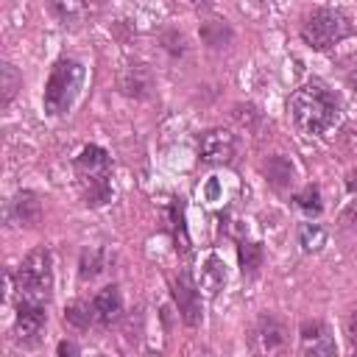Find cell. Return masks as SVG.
Returning a JSON list of instances; mask_svg holds the SVG:
<instances>
[{
	"label": "cell",
	"mask_w": 357,
	"mask_h": 357,
	"mask_svg": "<svg viewBox=\"0 0 357 357\" xmlns=\"http://www.w3.org/2000/svg\"><path fill=\"white\" fill-rule=\"evenodd\" d=\"M201 287L195 284V279L190 276V271H181L178 276H173L170 282V296L178 307V315L187 326H198L204 321V310H201Z\"/></svg>",
	"instance_id": "52a82bcc"
},
{
	"label": "cell",
	"mask_w": 357,
	"mask_h": 357,
	"mask_svg": "<svg viewBox=\"0 0 357 357\" xmlns=\"http://www.w3.org/2000/svg\"><path fill=\"white\" fill-rule=\"evenodd\" d=\"M192 3H195V6H206L209 0H192Z\"/></svg>",
	"instance_id": "83f0119b"
},
{
	"label": "cell",
	"mask_w": 357,
	"mask_h": 357,
	"mask_svg": "<svg viewBox=\"0 0 357 357\" xmlns=\"http://www.w3.org/2000/svg\"><path fill=\"white\" fill-rule=\"evenodd\" d=\"M14 293L17 301L47 307L53 296V254L47 245H39L22 257V262L14 271Z\"/></svg>",
	"instance_id": "3957f363"
},
{
	"label": "cell",
	"mask_w": 357,
	"mask_h": 357,
	"mask_svg": "<svg viewBox=\"0 0 357 357\" xmlns=\"http://www.w3.org/2000/svg\"><path fill=\"white\" fill-rule=\"evenodd\" d=\"M45 324H47V312L42 304H31V301H17V315H14V340L25 349L36 346L45 335Z\"/></svg>",
	"instance_id": "ba28073f"
},
{
	"label": "cell",
	"mask_w": 357,
	"mask_h": 357,
	"mask_svg": "<svg viewBox=\"0 0 357 357\" xmlns=\"http://www.w3.org/2000/svg\"><path fill=\"white\" fill-rule=\"evenodd\" d=\"M117 84H120V92H123V95L142 100V98H148L151 89H153V75H151V70H148L145 64H131V67H126V70L120 73V81H117Z\"/></svg>",
	"instance_id": "4fadbf2b"
},
{
	"label": "cell",
	"mask_w": 357,
	"mask_h": 357,
	"mask_svg": "<svg viewBox=\"0 0 357 357\" xmlns=\"http://www.w3.org/2000/svg\"><path fill=\"white\" fill-rule=\"evenodd\" d=\"M42 220V198L33 190H20L6 201V223L20 229H33Z\"/></svg>",
	"instance_id": "30bf717a"
},
{
	"label": "cell",
	"mask_w": 357,
	"mask_h": 357,
	"mask_svg": "<svg viewBox=\"0 0 357 357\" xmlns=\"http://www.w3.org/2000/svg\"><path fill=\"white\" fill-rule=\"evenodd\" d=\"M195 151H198V159L204 165H231L234 153H237V137L229 128L215 126V128L201 131Z\"/></svg>",
	"instance_id": "8992f818"
},
{
	"label": "cell",
	"mask_w": 357,
	"mask_h": 357,
	"mask_svg": "<svg viewBox=\"0 0 357 357\" xmlns=\"http://www.w3.org/2000/svg\"><path fill=\"white\" fill-rule=\"evenodd\" d=\"M237 259H240L243 276H254V273L262 268V259H265L262 243H257V240H240V245H237Z\"/></svg>",
	"instance_id": "e0dca14e"
},
{
	"label": "cell",
	"mask_w": 357,
	"mask_h": 357,
	"mask_svg": "<svg viewBox=\"0 0 357 357\" xmlns=\"http://www.w3.org/2000/svg\"><path fill=\"white\" fill-rule=\"evenodd\" d=\"M298 351L312 357H332L337 354V343L324 321H304L298 329Z\"/></svg>",
	"instance_id": "8fae6325"
},
{
	"label": "cell",
	"mask_w": 357,
	"mask_h": 357,
	"mask_svg": "<svg viewBox=\"0 0 357 357\" xmlns=\"http://www.w3.org/2000/svg\"><path fill=\"white\" fill-rule=\"evenodd\" d=\"M198 33H201V42L206 47H212V50H220L234 39V31H231V25L226 20H204Z\"/></svg>",
	"instance_id": "2e32d148"
},
{
	"label": "cell",
	"mask_w": 357,
	"mask_h": 357,
	"mask_svg": "<svg viewBox=\"0 0 357 357\" xmlns=\"http://www.w3.org/2000/svg\"><path fill=\"white\" fill-rule=\"evenodd\" d=\"M162 42H165V50H167L170 56H184V50H187V39H184L178 31H167V33L162 36Z\"/></svg>",
	"instance_id": "cb8c5ba5"
},
{
	"label": "cell",
	"mask_w": 357,
	"mask_h": 357,
	"mask_svg": "<svg viewBox=\"0 0 357 357\" xmlns=\"http://www.w3.org/2000/svg\"><path fill=\"white\" fill-rule=\"evenodd\" d=\"M78 351H81V349H78L75 343H70V340H61V343L56 346V354H59V357H64V354H78Z\"/></svg>",
	"instance_id": "484cf974"
},
{
	"label": "cell",
	"mask_w": 357,
	"mask_h": 357,
	"mask_svg": "<svg viewBox=\"0 0 357 357\" xmlns=\"http://www.w3.org/2000/svg\"><path fill=\"white\" fill-rule=\"evenodd\" d=\"M290 117L301 134L318 137L340 120V100L324 81H307L290 95Z\"/></svg>",
	"instance_id": "6da1fadb"
},
{
	"label": "cell",
	"mask_w": 357,
	"mask_h": 357,
	"mask_svg": "<svg viewBox=\"0 0 357 357\" xmlns=\"http://www.w3.org/2000/svg\"><path fill=\"white\" fill-rule=\"evenodd\" d=\"M20 89H22V73L11 61H3L0 64V106H8Z\"/></svg>",
	"instance_id": "d6986e66"
},
{
	"label": "cell",
	"mask_w": 357,
	"mask_h": 357,
	"mask_svg": "<svg viewBox=\"0 0 357 357\" xmlns=\"http://www.w3.org/2000/svg\"><path fill=\"white\" fill-rule=\"evenodd\" d=\"M340 223H343L346 229L357 231V198L346 204V209H343V215H340Z\"/></svg>",
	"instance_id": "d4e9b609"
},
{
	"label": "cell",
	"mask_w": 357,
	"mask_h": 357,
	"mask_svg": "<svg viewBox=\"0 0 357 357\" xmlns=\"http://www.w3.org/2000/svg\"><path fill=\"white\" fill-rule=\"evenodd\" d=\"M262 173H265L268 184H271L273 190H290L293 181H296V165H293L287 156H282V153L268 156L265 165H262Z\"/></svg>",
	"instance_id": "9a60e30c"
},
{
	"label": "cell",
	"mask_w": 357,
	"mask_h": 357,
	"mask_svg": "<svg viewBox=\"0 0 357 357\" xmlns=\"http://www.w3.org/2000/svg\"><path fill=\"white\" fill-rule=\"evenodd\" d=\"M298 245L304 254H318L326 245V229L321 223H301L298 229Z\"/></svg>",
	"instance_id": "44dd1931"
},
{
	"label": "cell",
	"mask_w": 357,
	"mask_h": 357,
	"mask_svg": "<svg viewBox=\"0 0 357 357\" xmlns=\"http://www.w3.org/2000/svg\"><path fill=\"white\" fill-rule=\"evenodd\" d=\"M296 204L307 212V215H321L324 201H321V190L315 184H307L301 192H296Z\"/></svg>",
	"instance_id": "603a6c76"
},
{
	"label": "cell",
	"mask_w": 357,
	"mask_h": 357,
	"mask_svg": "<svg viewBox=\"0 0 357 357\" xmlns=\"http://www.w3.org/2000/svg\"><path fill=\"white\" fill-rule=\"evenodd\" d=\"M50 11L64 25H78L86 14V0H50Z\"/></svg>",
	"instance_id": "7402d4cb"
},
{
	"label": "cell",
	"mask_w": 357,
	"mask_h": 357,
	"mask_svg": "<svg viewBox=\"0 0 357 357\" xmlns=\"http://www.w3.org/2000/svg\"><path fill=\"white\" fill-rule=\"evenodd\" d=\"M84 64L75 59H59L50 67V75L45 81V95H42V109L47 117H64L73 103L81 95L84 86Z\"/></svg>",
	"instance_id": "277c9868"
},
{
	"label": "cell",
	"mask_w": 357,
	"mask_h": 357,
	"mask_svg": "<svg viewBox=\"0 0 357 357\" xmlns=\"http://www.w3.org/2000/svg\"><path fill=\"white\" fill-rule=\"evenodd\" d=\"M229 282V273H226V262L218 257V254H209L201 265V273H198V287L206 293V296H218Z\"/></svg>",
	"instance_id": "5bb4252c"
},
{
	"label": "cell",
	"mask_w": 357,
	"mask_h": 357,
	"mask_svg": "<svg viewBox=\"0 0 357 357\" xmlns=\"http://www.w3.org/2000/svg\"><path fill=\"white\" fill-rule=\"evenodd\" d=\"M346 81H349V86L357 92V61H354V64L346 70Z\"/></svg>",
	"instance_id": "4316f807"
},
{
	"label": "cell",
	"mask_w": 357,
	"mask_h": 357,
	"mask_svg": "<svg viewBox=\"0 0 357 357\" xmlns=\"http://www.w3.org/2000/svg\"><path fill=\"white\" fill-rule=\"evenodd\" d=\"M351 22L343 11L337 8H312L307 14V20L301 22V39L304 45H310L312 50H329L332 45L343 42L346 36H351Z\"/></svg>",
	"instance_id": "5b68a950"
},
{
	"label": "cell",
	"mask_w": 357,
	"mask_h": 357,
	"mask_svg": "<svg viewBox=\"0 0 357 357\" xmlns=\"http://www.w3.org/2000/svg\"><path fill=\"white\" fill-rule=\"evenodd\" d=\"M73 170L86 206L98 209L112 201V159L100 145H84L73 162Z\"/></svg>",
	"instance_id": "7a4b0ae2"
},
{
	"label": "cell",
	"mask_w": 357,
	"mask_h": 357,
	"mask_svg": "<svg viewBox=\"0 0 357 357\" xmlns=\"http://www.w3.org/2000/svg\"><path fill=\"white\" fill-rule=\"evenodd\" d=\"M248 343H251V351H257V354H279L287 346V326L276 315L265 312L257 318Z\"/></svg>",
	"instance_id": "9c48e42d"
},
{
	"label": "cell",
	"mask_w": 357,
	"mask_h": 357,
	"mask_svg": "<svg viewBox=\"0 0 357 357\" xmlns=\"http://www.w3.org/2000/svg\"><path fill=\"white\" fill-rule=\"evenodd\" d=\"M64 321L70 326H75V329H89L95 324V307H92V301L78 298V301L67 304L64 307Z\"/></svg>",
	"instance_id": "ffe728a7"
},
{
	"label": "cell",
	"mask_w": 357,
	"mask_h": 357,
	"mask_svg": "<svg viewBox=\"0 0 357 357\" xmlns=\"http://www.w3.org/2000/svg\"><path fill=\"white\" fill-rule=\"evenodd\" d=\"M106 262H109V254L103 248H86L81 251V259H78V279L81 282H92L98 273L106 271Z\"/></svg>",
	"instance_id": "ac0fdd59"
},
{
	"label": "cell",
	"mask_w": 357,
	"mask_h": 357,
	"mask_svg": "<svg viewBox=\"0 0 357 357\" xmlns=\"http://www.w3.org/2000/svg\"><path fill=\"white\" fill-rule=\"evenodd\" d=\"M92 307H95V324L109 329L112 324L120 321L123 315V296L117 284H106L92 296Z\"/></svg>",
	"instance_id": "7c38bea8"
}]
</instances>
